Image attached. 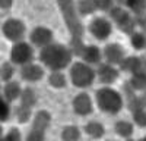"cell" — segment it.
I'll use <instances>...</instances> for the list:
<instances>
[{
  "instance_id": "cell-1",
  "label": "cell",
  "mask_w": 146,
  "mask_h": 141,
  "mask_svg": "<svg viewBox=\"0 0 146 141\" xmlns=\"http://www.w3.org/2000/svg\"><path fill=\"white\" fill-rule=\"evenodd\" d=\"M72 52L69 49V46L64 44H57L53 43L50 46L44 47L40 52V60L48 68L54 70H63L72 63Z\"/></svg>"
},
{
  "instance_id": "cell-2",
  "label": "cell",
  "mask_w": 146,
  "mask_h": 141,
  "mask_svg": "<svg viewBox=\"0 0 146 141\" xmlns=\"http://www.w3.org/2000/svg\"><path fill=\"white\" fill-rule=\"evenodd\" d=\"M60 12L63 15V19H64V23L69 30V34H70V40H82L83 37V25H82V21H80V16L78 13V9H76V5L70 2V0H63V2H58L57 3Z\"/></svg>"
},
{
  "instance_id": "cell-3",
  "label": "cell",
  "mask_w": 146,
  "mask_h": 141,
  "mask_svg": "<svg viewBox=\"0 0 146 141\" xmlns=\"http://www.w3.org/2000/svg\"><path fill=\"white\" fill-rule=\"evenodd\" d=\"M96 106L108 115H115L123 107V97L121 94L111 88V87H102L95 94Z\"/></svg>"
},
{
  "instance_id": "cell-4",
  "label": "cell",
  "mask_w": 146,
  "mask_h": 141,
  "mask_svg": "<svg viewBox=\"0 0 146 141\" xmlns=\"http://www.w3.org/2000/svg\"><path fill=\"white\" fill-rule=\"evenodd\" d=\"M95 77L96 72L92 69V66L83 62H75L70 66V81L78 88L91 87L95 81Z\"/></svg>"
},
{
  "instance_id": "cell-5",
  "label": "cell",
  "mask_w": 146,
  "mask_h": 141,
  "mask_svg": "<svg viewBox=\"0 0 146 141\" xmlns=\"http://www.w3.org/2000/svg\"><path fill=\"white\" fill-rule=\"evenodd\" d=\"M110 18L115 22V25L123 32L130 34V35L135 32V27H136L137 21L133 18V15L129 10H126L124 7L113 6V9L110 10Z\"/></svg>"
},
{
  "instance_id": "cell-6",
  "label": "cell",
  "mask_w": 146,
  "mask_h": 141,
  "mask_svg": "<svg viewBox=\"0 0 146 141\" xmlns=\"http://www.w3.org/2000/svg\"><path fill=\"white\" fill-rule=\"evenodd\" d=\"M34 59V49L32 46L25 43V41H19L15 43L13 47L10 50V63L15 65H28Z\"/></svg>"
},
{
  "instance_id": "cell-7",
  "label": "cell",
  "mask_w": 146,
  "mask_h": 141,
  "mask_svg": "<svg viewBox=\"0 0 146 141\" xmlns=\"http://www.w3.org/2000/svg\"><path fill=\"white\" fill-rule=\"evenodd\" d=\"M2 32L7 40L13 43H19L22 41L23 35H25V23L18 18H9L3 23Z\"/></svg>"
},
{
  "instance_id": "cell-8",
  "label": "cell",
  "mask_w": 146,
  "mask_h": 141,
  "mask_svg": "<svg viewBox=\"0 0 146 141\" xmlns=\"http://www.w3.org/2000/svg\"><path fill=\"white\" fill-rule=\"evenodd\" d=\"M113 31V23L104 16H96L89 22V32L96 40H105Z\"/></svg>"
},
{
  "instance_id": "cell-9",
  "label": "cell",
  "mask_w": 146,
  "mask_h": 141,
  "mask_svg": "<svg viewBox=\"0 0 146 141\" xmlns=\"http://www.w3.org/2000/svg\"><path fill=\"white\" fill-rule=\"evenodd\" d=\"M53 37H54L53 31L47 27H35L29 35L31 43L35 47H40V49H44V47L53 44Z\"/></svg>"
},
{
  "instance_id": "cell-10",
  "label": "cell",
  "mask_w": 146,
  "mask_h": 141,
  "mask_svg": "<svg viewBox=\"0 0 146 141\" xmlns=\"http://www.w3.org/2000/svg\"><path fill=\"white\" fill-rule=\"evenodd\" d=\"M102 56L105 59V63L108 65H121V62L126 59V53H124V49L121 47L120 44L117 43H111V44H107L104 47V52H102Z\"/></svg>"
},
{
  "instance_id": "cell-11",
  "label": "cell",
  "mask_w": 146,
  "mask_h": 141,
  "mask_svg": "<svg viewBox=\"0 0 146 141\" xmlns=\"http://www.w3.org/2000/svg\"><path fill=\"white\" fill-rule=\"evenodd\" d=\"M73 110L79 116H88L94 110V103L88 93H79L72 101Z\"/></svg>"
},
{
  "instance_id": "cell-12",
  "label": "cell",
  "mask_w": 146,
  "mask_h": 141,
  "mask_svg": "<svg viewBox=\"0 0 146 141\" xmlns=\"http://www.w3.org/2000/svg\"><path fill=\"white\" fill-rule=\"evenodd\" d=\"M50 124H51V115H50V112L38 110L34 115L31 131L40 132V134H45V131H47V128L50 126Z\"/></svg>"
},
{
  "instance_id": "cell-13",
  "label": "cell",
  "mask_w": 146,
  "mask_h": 141,
  "mask_svg": "<svg viewBox=\"0 0 146 141\" xmlns=\"http://www.w3.org/2000/svg\"><path fill=\"white\" fill-rule=\"evenodd\" d=\"M21 77H22V79H25L28 82L40 81L44 77V69H42V66L31 62V63L23 65L21 68Z\"/></svg>"
},
{
  "instance_id": "cell-14",
  "label": "cell",
  "mask_w": 146,
  "mask_h": 141,
  "mask_svg": "<svg viewBox=\"0 0 146 141\" xmlns=\"http://www.w3.org/2000/svg\"><path fill=\"white\" fill-rule=\"evenodd\" d=\"M96 77L98 79L102 82V84H113L114 81H117L118 78V70L113 66V65H108V63H100L98 70H96Z\"/></svg>"
},
{
  "instance_id": "cell-15",
  "label": "cell",
  "mask_w": 146,
  "mask_h": 141,
  "mask_svg": "<svg viewBox=\"0 0 146 141\" xmlns=\"http://www.w3.org/2000/svg\"><path fill=\"white\" fill-rule=\"evenodd\" d=\"M120 69L124 70V72H130L133 74H137V72H146V66H145V59L140 57H126L120 65Z\"/></svg>"
},
{
  "instance_id": "cell-16",
  "label": "cell",
  "mask_w": 146,
  "mask_h": 141,
  "mask_svg": "<svg viewBox=\"0 0 146 141\" xmlns=\"http://www.w3.org/2000/svg\"><path fill=\"white\" fill-rule=\"evenodd\" d=\"M82 60L83 63H86V65H98L101 62V59H102V53L100 50V47H96V46H85V49L82 52Z\"/></svg>"
},
{
  "instance_id": "cell-17",
  "label": "cell",
  "mask_w": 146,
  "mask_h": 141,
  "mask_svg": "<svg viewBox=\"0 0 146 141\" xmlns=\"http://www.w3.org/2000/svg\"><path fill=\"white\" fill-rule=\"evenodd\" d=\"M21 94H22V88L19 85V82L16 81H9L6 82V85L3 88V99L9 103V101H15L16 99H21Z\"/></svg>"
},
{
  "instance_id": "cell-18",
  "label": "cell",
  "mask_w": 146,
  "mask_h": 141,
  "mask_svg": "<svg viewBox=\"0 0 146 141\" xmlns=\"http://www.w3.org/2000/svg\"><path fill=\"white\" fill-rule=\"evenodd\" d=\"M85 132H86L89 137L98 140V138H102L104 134H105V128L102 124L96 122V121H92V122H88L85 125Z\"/></svg>"
},
{
  "instance_id": "cell-19",
  "label": "cell",
  "mask_w": 146,
  "mask_h": 141,
  "mask_svg": "<svg viewBox=\"0 0 146 141\" xmlns=\"http://www.w3.org/2000/svg\"><path fill=\"white\" fill-rule=\"evenodd\" d=\"M133 124L129 122V121H117L115 125H114V131L117 135L123 137L126 140H129L131 135H133Z\"/></svg>"
},
{
  "instance_id": "cell-20",
  "label": "cell",
  "mask_w": 146,
  "mask_h": 141,
  "mask_svg": "<svg viewBox=\"0 0 146 141\" xmlns=\"http://www.w3.org/2000/svg\"><path fill=\"white\" fill-rule=\"evenodd\" d=\"M62 141H79L80 140V129L76 125H66L60 134Z\"/></svg>"
},
{
  "instance_id": "cell-21",
  "label": "cell",
  "mask_w": 146,
  "mask_h": 141,
  "mask_svg": "<svg viewBox=\"0 0 146 141\" xmlns=\"http://www.w3.org/2000/svg\"><path fill=\"white\" fill-rule=\"evenodd\" d=\"M36 104V94L32 88L27 87L22 90V94H21V106H25V107H29L32 109L34 106Z\"/></svg>"
},
{
  "instance_id": "cell-22",
  "label": "cell",
  "mask_w": 146,
  "mask_h": 141,
  "mask_svg": "<svg viewBox=\"0 0 146 141\" xmlns=\"http://www.w3.org/2000/svg\"><path fill=\"white\" fill-rule=\"evenodd\" d=\"M48 84L53 88H64L66 84H67V79H66V77L62 70H54V72H51L50 77H48Z\"/></svg>"
},
{
  "instance_id": "cell-23",
  "label": "cell",
  "mask_w": 146,
  "mask_h": 141,
  "mask_svg": "<svg viewBox=\"0 0 146 141\" xmlns=\"http://www.w3.org/2000/svg\"><path fill=\"white\" fill-rule=\"evenodd\" d=\"M129 85H130L133 90H137V91L146 90V72H137V74H133V75H131V78H130Z\"/></svg>"
},
{
  "instance_id": "cell-24",
  "label": "cell",
  "mask_w": 146,
  "mask_h": 141,
  "mask_svg": "<svg viewBox=\"0 0 146 141\" xmlns=\"http://www.w3.org/2000/svg\"><path fill=\"white\" fill-rule=\"evenodd\" d=\"M76 9H78V13L79 16H88L91 13L96 10V6H95V2L94 0H80V2L76 5Z\"/></svg>"
},
{
  "instance_id": "cell-25",
  "label": "cell",
  "mask_w": 146,
  "mask_h": 141,
  "mask_svg": "<svg viewBox=\"0 0 146 141\" xmlns=\"http://www.w3.org/2000/svg\"><path fill=\"white\" fill-rule=\"evenodd\" d=\"M130 44L136 50H142L146 47V35L143 32H133L130 35Z\"/></svg>"
},
{
  "instance_id": "cell-26",
  "label": "cell",
  "mask_w": 146,
  "mask_h": 141,
  "mask_svg": "<svg viewBox=\"0 0 146 141\" xmlns=\"http://www.w3.org/2000/svg\"><path fill=\"white\" fill-rule=\"evenodd\" d=\"M126 6L131 10V13H135L136 16H142L143 12L146 10V3L140 2V0H129V2H126Z\"/></svg>"
},
{
  "instance_id": "cell-27",
  "label": "cell",
  "mask_w": 146,
  "mask_h": 141,
  "mask_svg": "<svg viewBox=\"0 0 146 141\" xmlns=\"http://www.w3.org/2000/svg\"><path fill=\"white\" fill-rule=\"evenodd\" d=\"M32 116V110L29 107H25V106H18L16 109V117L19 124H27Z\"/></svg>"
},
{
  "instance_id": "cell-28",
  "label": "cell",
  "mask_w": 146,
  "mask_h": 141,
  "mask_svg": "<svg viewBox=\"0 0 146 141\" xmlns=\"http://www.w3.org/2000/svg\"><path fill=\"white\" fill-rule=\"evenodd\" d=\"M13 72H15V69H13V66H12L10 62H5L2 66H0V78H2L3 81H6V82H9L12 79Z\"/></svg>"
},
{
  "instance_id": "cell-29",
  "label": "cell",
  "mask_w": 146,
  "mask_h": 141,
  "mask_svg": "<svg viewBox=\"0 0 146 141\" xmlns=\"http://www.w3.org/2000/svg\"><path fill=\"white\" fill-rule=\"evenodd\" d=\"M133 121L140 128H146V110L143 107H139L133 110Z\"/></svg>"
},
{
  "instance_id": "cell-30",
  "label": "cell",
  "mask_w": 146,
  "mask_h": 141,
  "mask_svg": "<svg viewBox=\"0 0 146 141\" xmlns=\"http://www.w3.org/2000/svg\"><path fill=\"white\" fill-rule=\"evenodd\" d=\"M9 115H10V107H9V103L0 97V122H5L9 119Z\"/></svg>"
},
{
  "instance_id": "cell-31",
  "label": "cell",
  "mask_w": 146,
  "mask_h": 141,
  "mask_svg": "<svg viewBox=\"0 0 146 141\" xmlns=\"http://www.w3.org/2000/svg\"><path fill=\"white\" fill-rule=\"evenodd\" d=\"M5 138L7 141H22V135H21V131L18 128H10L9 132L5 135Z\"/></svg>"
},
{
  "instance_id": "cell-32",
  "label": "cell",
  "mask_w": 146,
  "mask_h": 141,
  "mask_svg": "<svg viewBox=\"0 0 146 141\" xmlns=\"http://www.w3.org/2000/svg\"><path fill=\"white\" fill-rule=\"evenodd\" d=\"M95 6H96V10L110 12L114 5H113V2H108V0H98V2H95Z\"/></svg>"
},
{
  "instance_id": "cell-33",
  "label": "cell",
  "mask_w": 146,
  "mask_h": 141,
  "mask_svg": "<svg viewBox=\"0 0 146 141\" xmlns=\"http://www.w3.org/2000/svg\"><path fill=\"white\" fill-rule=\"evenodd\" d=\"M45 140V134H40L35 131H29L27 135V141H44Z\"/></svg>"
},
{
  "instance_id": "cell-34",
  "label": "cell",
  "mask_w": 146,
  "mask_h": 141,
  "mask_svg": "<svg viewBox=\"0 0 146 141\" xmlns=\"http://www.w3.org/2000/svg\"><path fill=\"white\" fill-rule=\"evenodd\" d=\"M12 3L10 0H0V9H10L12 7Z\"/></svg>"
},
{
  "instance_id": "cell-35",
  "label": "cell",
  "mask_w": 146,
  "mask_h": 141,
  "mask_svg": "<svg viewBox=\"0 0 146 141\" xmlns=\"http://www.w3.org/2000/svg\"><path fill=\"white\" fill-rule=\"evenodd\" d=\"M139 23H140V25L146 30V16H145V19H140V21H139Z\"/></svg>"
},
{
  "instance_id": "cell-36",
  "label": "cell",
  "mask_w": 146,
  "mask_h": 141,
  "mask_svg": "<svg viewBox=\"0 0 146 141\" xmlns=\"http://www.w3.org/2000/svg\"><path fill=\"white\" fill-rule=\"evenodd\" d=\"M3 138V131H2V126H0V140Z\"/></svg>"
},
{
  "instance_id": "cell-37",
  "label": "cell",
  "mask_w": 146,
  "mask_h": 141,
  "mask_svg": "<svg viewBox=\"0 0 146 141\" xmlns=\"http://www.w3.org/2000/svg\"><path fill=\"white\" fill-rule=\"evenodd\" d=\"M139 141H146V135H145V137H143V138H140V140H139Z\"/></svg>"
},
{
  "instance_id": "cell-38",
  "label": "cell",
  "mask_w": 146,
  "mask_h": 141,
  "mask_svg": "<svg viewBox=\"0 0 146 141\" xmlns=\"http://www.w3.org/2000/svg\"><path fill=\"white\" fill-rule=\"evenodd\" d=\"M0 141H7V140H6V138H5V137H3V138H2V140H0Z\"/></svg>"
},
{
  "instance_id": "cell-39",
  "label": "cell",
  "mask_w": 146,
  "mask_h": 141,
  "mask_svg": "<svg viewBox=\"0 0 146 141\" xmlns=\"http://www.w3.org/2000/svg\"><path fill=\"white\" fill-rule=\"evenodd\" d=\"M126 141H133V140H130V138H129V140H126Z\"/></svg>"
},
{
  "instance_id": "cell-40",
  "label": "cell",
  "mask_w": 146,
  "mask_h": 141,
  "mask_svg": "<svg viewBox=\"0 0 146 141\" xmlns=\"http://www.w3.org/2000/svg\"><path fill=\"white\" fill-rule=\"evenodd\" d=\"M0 91H2V87H0Z\"/></svg>"
}]
</instances>
